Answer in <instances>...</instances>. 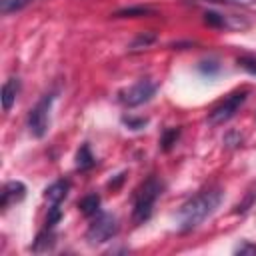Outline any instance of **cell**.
Instances as JSON below:
<instances>
[{
	"mask_svg": "<svg viewBox=\"0 0 256 256\" xmlns=\"http://www.w3.org/2000/svg\"><path fill=\"white\" fill-rule=\"evenodd\" d=\"M220 202H222V188H218V186H208V188L196 192L192 198H188L180 206V210L176 214L178 230L180 232L196 230L208 216H212L216 212Z\"/></svg>",
	"mask_w": 256,
	"mask_h": 256,
	"instance_id": "6da1fadb",
	"label": "cell"
},
{
	"mask_svg": "<svg viewBox=\"0 0 256 256\" xmlns=\"http://www.w3.org/2000/svg\"><path fill=\"white\" fill-rule=\"evenodd\" d=\"M148 14H152V10H150V8H146V6H132V8L118 10L114 16H116V18H126V16L134 18V16H148Z\"/></svg>",
	"mask_w": 256,
	"mask_h": 256,
	"instance_id": "5bb4252c",
	"label": "cell"
},
{
	"mask_svg": "<svg viewBox=\"0 0 256 256\" xmlns=\"http://www.w3.org/2000/svg\"><path fill=\"white\" fill-rule=\"evenodd\" d=\"M118 234V220L108 212H98L90 218V226L86 230V240L90 244H102L112 240Z\"/></svg>",
	"mask_w": 256,
	"mask_h": 256,
	"instance_id": "5b68a950",
	"label": "cell"
},
{
	"mask_svg": "<svg viewBox=\"0 0 256 256\" xmlns=\"http://www.w3.org/2000/svg\"><path fill=\"white\" fill-rule=\"evenodd\" d=\"M238 66L242 70H246L248 74H254L256 76V56H240L238 58Z\"/></svg>",
	"mask_w": 256,
	"mask_h": 256,
	"instance_id": "9a60e30c",
	"label": "cell"
},
{
	"mask_svg": "<svg viewBox=\"0 0 256 256\" xmlns=\"http://www.w3.org/2000/svg\"><path fill=\"white\" fill-rule=\"evenodd\" d=\"M154 40H156V36H154V34H140V36L132 42V48H134V50H136V48H142V46L146 48V46H148V44H152Z\"/></svg>",
	"mask_w": 256,
	"mask_h": 256,
	"instance_id": "ac0fdd59",
	"label": "cell"
},
{
	"mask_svg": "<svg viewBox=\"0 0 256 256\" xmlns=\"http://www.w3.org/2000/svg\"><path fill=\"white\" fill-rule=\"evenodd\" d=\"M24 196H26V186L18 180H10V182L4 184V188L0 192V208L8 210L12 204L24 200Z\"/></svg>",
	"mask_w": 256,
	"mask_h": 256,
	"instance_id": "52a82bcc",
	"label": "cell"
},
{
	"mask_svg": "<svg viewBox=\"0 0 256 256\" xmlns=\"http://www.w3.org/2000/svg\"><path fill=\"white\" fill-rule=\"evenodd\" d=\"M162 190H164V184L154 174L148 176L134 190V196H132V222L134 224H144L150 220L154 212V204L162 196Z\"/></svg>",
	"mask_w": 256,
	"mask_h": 256,
	"instance_id": "7a4b0ae2",
	"label": "cell"
},
{
	"mask_svg": "<svg viewBox=\"0 0 256 256\" xmlns=\"http://www.w3.org/2000/svg\"><path fill=\"white\" fill-rule=\"evenodd\" d=\"M246 98H248V90H246V88L234 90V92H230L228 96H224V98L208 112V124L218 126V124L228 122V120L240 110V106L246 102Z\"/></svg>",
	"mask_w": 256,
	"mask_h": 256,
	"instance_id": "277c9868",
	"label": "cell"
},
{
	"mask_svg": "<svg viewBox=\"0 0 256 256\" xmlns=\"http://www.w3.org/2000/svg\"><path fill=\"white\" fill-rule=\"evenodd\" d=\"M30 2H34V0H0V10H2V14H12V12L22 10Z\"/></svg>",
	"mask_w": 256,
	"mask_h": 256,
	"instance_id": "4fadbf2b",
	"label": "cell"
},
{
	"mask_svg": "<svg viewBox=\"0 0 256 256\" xmlns=\"http://www.w3.org/2000/svg\"><path fill=\"white\" fill-rule=\"evenodd\" d=\"M94 166H96V158H94L90 146L88 144H82L80 150H78V154H76V168L84 172V170H90Z\"/></svg>",
	"mask_w": 256,
	"mask_h": 256,
	"instance_id": "8fae6325",
	"label": "cell"
},
{
	"mask_svg": "<svg viewBox=\"0 0 256 256\" xmlns=\"http://www.w3.org/2000/svg\"><path fill=\"white\" fill-rule=\"evenodd\" d=\"M56 100V92H48L44 94L28 112V130L32 136L36 138H42L46 132H48V126H50V108H52V102Z\"/></svg>",
	"mask_w": 256,
	"mask_h": 256,
	"instance_id": "3957f363",
	"label": "cell"
},
{
	"mask_svg": "<svg viewBox=\"0 0 256 256\" xmlns=\"http://www.w3.org/2000/svg\"><path fill=\"white\" fill-rule=\"evenodd\" d=\"M178 138H180V128H166L160 136V148L164 152H170L174 148V144L178 142Z\"/></svg>",
	"mask_w": 256,
	"mask_h": 256,
	"instance_id": "7c38bea8",
	"label": "cell"
},
{
	"mask_svg": "<svg viewBox=\"0 0 256 256\" xmlns=\"http://www.w3.org/2000/svg\"><path fill=\"white\" fill-rule=\"evenodd\" d=\"M210 2H218V4H232V6H250L256 0H210Z\"/></svg>",
	"mask_w": 256,
	"mask_h": 256,
	"instance_id": "d6986e66",
	"label": "cell"
},
{
	"mask_svg": "<svg viewBox=\"0 0 256 256\" xmlns=\"http://www.w3.org/2000/svg\"><path fill=\"white\" fill-rule=\"evenodd\" d=\"M122 122H124L130 130H142V128L148 124V120H146V118H132V116H124V118H122Z\"/></svg>",
	"mask_w": 256,
	"mask_h": 256,
	"instance_id": "2e32d148",
	"label": "cell"
},
{
	"mask_svg": "<svg viewBox=\"0 0 256 256\" xmlns=\"http://www.w3.org/2000/svg\"><path fill=\"white\" fill-rule=\"evenodd\" d=\"M198 70L202 72V74H208V76H214L218 70H220V66L214 62V60H208V62H200L198 64Z\"/></svg>",
	"mask_w": 256,
	"mask_h": 256,
	"instance_id": "e0dca14e",
	"label": "cell"
},
{
	"mask_svg": "<svg viewBox=\"0 0 256 256\" xmlns=\"http://www.w3.org/2000/svg\"><path fill=\"white\" fill-rule=\"evenodd\" d=\"M78 208H80V212H82L86 218L96 216V214L100 212V196H98V194H88V196H84V198L78 202Z\"/></svg>",
	"mask_w": 256,
	"mask_h": 256,
	"instance_id": "30bf717a",
	"label": "cell"
},
{
	"mask_svg": "<svg viewBox=\"0 0 256 256\" xmlns=\"http://www.w3.org/2000/svg\"><path fill=\"white\" fill-rule=\"evenodd\" d=\"M18 92H20V80L18 78L12 76L2 84V108H4V112H8L12 108V104L16 102Z\"/></svg>",
	"mask_w": 256,
	"mask_h": 256,
	"instance_id": "9c48e42d",
	"label": "cell"
},
{
	"mask_svg": "<svg viewBox=\"0 0 256 256\" xmlns=\"http://www.w3.org/2000/svg\"><path fill=\"white\" fill-rule=\"evenodd\" d=\"M68 192H70V182L64 180V178H60V180L52 182V184L46 188L44 196H46V200H48L50 204H62L64 198L68 196Z\"/></svg>",
	"mask_w": 256,
	"mask_h": 256,
	"instance_id": "ba28073f",
	"label": "cell"
},
{
	"mask_svg": "<svg viewBox=\"0 0 256 256\" xmlns=\"http://www.w3.org/2000/svg\"><path fill=\"white\" fill-rule=\"evenodd\" d=\"M154 92H156V84L152 80H148V78H142V80L134 82L132 86L120 90L118 92V100H120V104H124L128 108H136L140 104H146L154 96Z\"/></svg>",
	"mask_w": 256,
	"mask_h": 256,
	"instance_id": "8992f818",
	"label": "cell"
},
{
	"mask_svg": "<svg viewBox=\"0 0 256 256\" xmlns=\"http://www.w3.org/2000/svg\"><path fill=\"white\" fill-rule=\"evenodd\" d=\"M236 252L240 254H256V244H250V242H244L236 248Z\"/></svg>",
	"mask_w": 256,
	"mask_h": 256,
	"instance_id": "ffe728a7",
	"label": "cell"
}]
</instances>
